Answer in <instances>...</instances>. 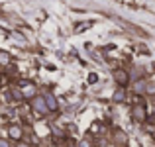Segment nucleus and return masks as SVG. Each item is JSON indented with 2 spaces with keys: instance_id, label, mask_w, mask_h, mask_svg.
I'll return each instance as SVG.
<instances>
[{
  "instance_id": "14",
  "label": "nucleus",
  "mask_w": 155,
  "mask_h": 147,
  "mask_svg": "<svg viewBox=\"0 0 155 147\" xmlns=\"http://www.w3.org/2000/svg\"><path fill=\"white\" fill-rule=\"evenodd\" d=\"M0 147H10V141H6V139L0 137Z\"/></svg>"
},
{
  "instance_id": "11",
  "label": "nucleus",
  "mask_w": 155,
  "mask_h": 147,
  "mask_svg": "<svg viewBox=\"0 0 155 147\" xmlns=\"http://www.w3.org/2000/svg\"><path fill=\"white\" fill-rule=\"evenodd\" d=\"M12 98H14V100H24L22 90H20V88H12Z\"/></svg>"
},
{
  "instance_id": "3",
  "label": "nucleus",
  "mask_w": 155,
  "mask_h": 147,
  "mask_svg": "<svg viewBox=\"0 0 155 147\" xmlns=\"http://www.w3.org/2000/svg\"><path fill=\"white\" fill-rule=\"evenodd\" d=\"M20 90H22L24 98H28V100H31V98L38 94V87H35L34 83H30V80H24L22 87H20Z\"/></svg>"
},
{
  "instance_id": "1",
  "label": "nucleus",
  "mask_w": 155,
  "mask_h": 147,
  "mask_svg": "<svg viewBox=\"0 0 155 147\" xmlns=\"http://www.w3.org/2000/svg\"><path fill=\"white\" fill-rule=\"evenodd\" d=\"M31 108H34V112L39 114V116H45V114L49 112V108H47V104H45V96H38V94L31 98Z\"/></svg>"
},
{
  "instance_id": "8",
  "label": "nucleus",
  "mask_w": 155,
  "mask_h": 147,
  "mask_svg": "<svg viewBox=\"0 0 155 147\" xmlns=\"http://www.w3.org/2000/svg\"><path fill=\"white\" fill-rule=\"evenodd\" d=\"M145 88H147V83H145L143 79H140L136 84H134V92H136V94H143Z\"/></svg>"
},
{
  "instance_id": "9",
  "label": "nucleus",
  "mask_w": 155,
  "mask_h": 147,
  "mask_svg": "<svg viewBox=\"0 0 155 147\" xmlns=\"http://www.w3.org/2000/svg\"><path fill=\"white\" fill-rule=\"evenodd\" d=\"M112 100H114V102H124V100H126V90H124V87H120L116 92H114V94H112Z\"/></svg>"
},
{
  "instance_id": "13",
  "label": "nucleus",
  "mask_w": 155,
  "mask_h": 147,
  "mask_svg": "<svg viewBox=\"0 0 155 147\" xmlns=\"http://www.w3.org/2000/svg\"><path fill=\"white\" fill-rule=\"evenodd\" d=\"M145 92H149V94H153V92H155V84H147V88H145Z\"/></svg>"
},
{
  "instance_id": "6",
  "label": "nucleus",
  "mask_w": 155,
  "mask_h": 147,
  "mask_svg": "<svg viewBox=\"0 0 155 147\" xmlns=\"http://www.w3.org/2000/svg\"><path fill=\"white\" fill-rule=\"evenodd\" d=\"M114 143H116V145H120V147H124L126 143H128V136H126V133L122 132L120 128H116V129H114Z\"/></svg>"
},
{
  "instance_id": "7",
  "label": "nucleus",
  "mask_w": 155,
  "mask_h": 147,
  "mask_svg": "<svg viewBox=\"0 0 155 147\" xmlns=\"http://www.w3.org/2000/svg\"><path fill=\"white\" fill-rule=\"evenodd\" d=\"M45 104H47V108H49V112H57V108H59V102H57L55 94H51V92L45 94Z\"/></svg>"
},
{
  "instance_id": "10",
  "label": "nucleus",
  "mask_w": 155,
  "mask_h": 147,
  "mask_svg": "<svg viewBox=\"0 0 155 147\" xmlns=\"http://www.w3.org/2000/svg\"><path fill=\"white\" fill-rule=\"evenodd\" d=\"M8 63H10V53L0 51V65H8Z\"/></svg>"
},
{
  "instance_id": "4",
  "label": "nucleus",
  "mask_w": 155,
  "mask_h": 147,
  "mask_svg": "<svg viewBox=\"0 0 155 147\" xmlns=\"http://www.w3.org/2000/svg\"><path fill=\"white\" fill-rule=\"evenodd\" d=\"M112 77L118 83V87H126V84L130 83V75H128V71H124V69H116V71L112 73Z\"/></svg>"
},
{
  "instance_id": "12",
  "label": "nucleus",
  "mask_w": 155,
  "mask_h": 147,
  "mask_svg": "<svg viewBox=\"0 0 155 147\" xmlns=\"http://www.w3.org/2000/svg\"><path fill=\"white\" fill-rule=\"evenodd\" d=\"M79 147H92V145L88 139H83V141H79Z\"/></svg>"
},
{
  "instance_id": "15",
  "label": "nucleus",
  "mask_w": 155,
  "mask_h": 147,
  "mask_svg": "<svg viewBox=\"0 0 155 147\" xmlns=\"http://www.w3.org/2000/svg\"><path fill=\"white\" fill-rule=\"evenodd\" d=\"M18 147H31V145H30V143H24V141L20 139V141H18Z\"/></svg>"
},
{
  "instance_id": "2",
  "label": "nucleus",
  "mask_w": 155,
  "mask_h": 147,
  "mask_svg": "<svg viewBox=\"0 0 155 147\" xmlns=\"http://www.w3.org/2000/svg\"><path fill=\"white\" fill-rule=\"evenodd\" d=\"M132 118L134 122H140V124H143L145 120H147V110H145V104H134L132 106Z\"/></svg>"
},
{
  "instance_id": "5",
  "label": "nucleus",
  "mask_w": 155,
  "mask_h": 147,
  "mask_svg": "<svg viewBox=\"0 0 155 147\" xmlns=\"http://www.w3.org/2000/svg\"><path fill=\"white\" fill-rule=\"evenodd\" d=\"M8 137H10V139H14V141H20V139L24 137V129L20 128L18 124L8 126Z\"/></svg>"
}]
</instances>
